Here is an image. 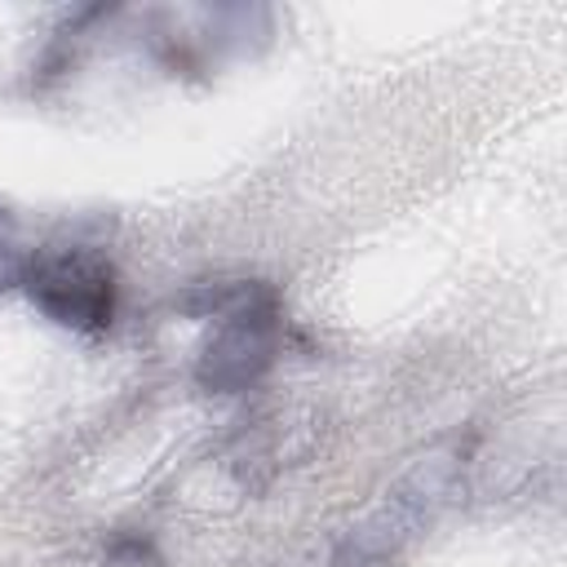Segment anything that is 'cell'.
I'll return each mask as SVG.
<instances>
[{
  "instance_id": "obj_2",
  "label": "cell",
  "mask_w": 567,
  "mask_h": 567,
  "mask_svg": "<svg viewBox=\"0 0 567 567\" xmlns=\"http://www.w3.org/2000/svg\"><path fill=\"white\" fill-rule=\"evenodd\" d=\"M18 284L27 288L31 306L58 328L97 337L115 323L120 279L111 257L97 252L93 244H49L27 252Z\"/></svg>"
},
{
  "instance_id": "obj_1",
  "label": "cell",
  "mask_w": 567,
  "mask_h": 567,
  "mask_svg": "<svg viewBox=\"0 0 567 567\" xmlns=\"http://www.w3.org/2000/svg\"><path fill=\"white\" fill-rule=\"evenodd\" d=\"M182 310L195 319H213V337L199 350L195 381L208 394H239L257 385L284 346V315L279 297L261 279H239V284H199Z\"/></svg>"
},
{
  "instance_id": "obj_3",
  "label": "cell",
  "mask_w": 567,
  "mask_h": 567,
  "mask_svg": "<svg viewBox=\"0 0 567 567\" xmlns=\"http://www.w3.org/2000/svg\"><path fill=\"white\" fill-rule=\"evenodd\" d=\"M22 266H27V252L18 244V226L13 217L0 208V288H13L22 279Z\"/></svg>"
}]
</instances>
